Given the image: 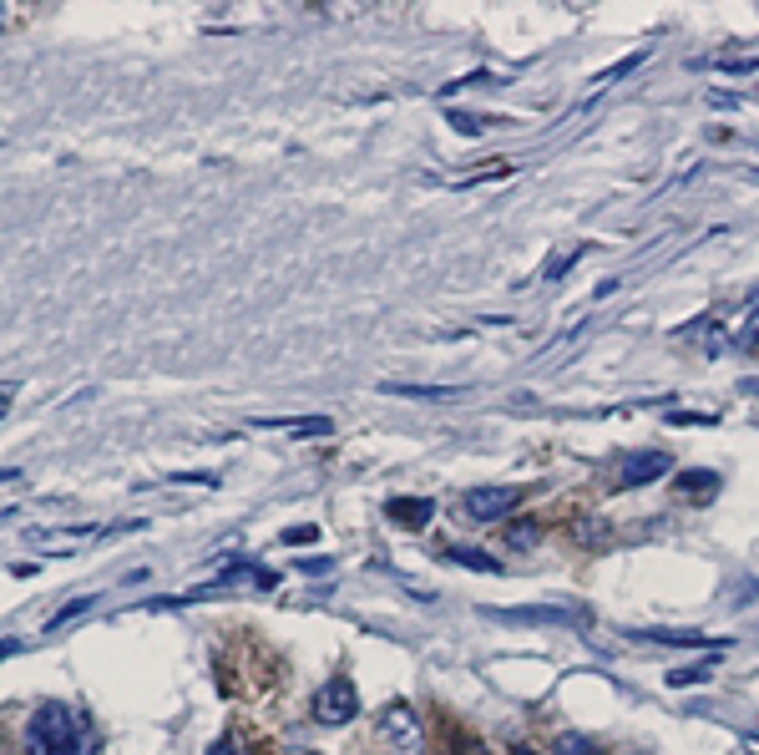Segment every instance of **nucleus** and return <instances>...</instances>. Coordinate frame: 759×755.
<instances>
[{
  "label": "nucleus",
  "mask_w": 759,
  "mask_h": 755,
  "mask_svg": "<svg viewBox=\"0 0 759 755\" xmlns=\"http://www.w3.org/2000/svg\"><path fill=\"white\" fill-rule=\"evenodd\" d=\"M385 512H390L395 522H406V528H425L431 512H436V503H431V497H390Z\"/></svg>",
  "instance_id": "9"
},
{
  "label": "nucleus",
  "mask_w": 759,
  "mask_h": 755,
  "mask_svg": "<svg viewBox=\"0 0 759 755\" xmlns=\"http://www.w3.org/2000/svg\"><path fill=\"white\" fill-rule=\"evenodd\" d=\"M208 755H244V745H238L234 735H223V741L213 745V751H208Z\"/></svg>",
  "instance_id": "22"
},
{
  "label": "nucleus",
  "mask_w": 759,
  "mask_h": 755,
  "mask_svg": "<svg viewBox=\"0 0 759 755\" xmlns=\"http://www.w3.org/2000/svg\"><path fill=\"white\" fill-rule=\"evenodd\" d=\"M385 396H415V400H446L461 396V385H406V381H380Z\"/></svg>",
  "instance_id": "10"
},
{
  "label": "nucleus",
  "mask_w": 759,
  "mask_h": 755,
  "mask_svg": "<svg viewBox=\"0 0 759 755\" xmlns=\"http://www.w3.org/2000/svg\"><path fill=\"white\" fill-rule=\"evenodd\" d=\"M11 396H15V385H0V416H5V406H11Z\"/></svg>",
  "instance_id": "24"
},
{
  "label": "nucleus",
  "mask_w": 759,
  "mask_h": 755,
  "mask_svg": "<svg viewBox=\"0 0 759 755\" xmlns=\"http://www.w3.org/2000/svg\"><path fill=\"white\" fill-rule=\"evenodd\" d=\"M557 755H598V745L587 741V735H577V730H568V735L557 741Z\"/></svg>",
  "instance_id": "16"
},
{
  "label": "nucleus",
  "mask_w": 759,
  "mask_h": 755,
  "mask_svg": "<svg viewBox=\"0 0 759 755\" xmlns=\"http://www.w3.org/2000/svg\"><path fill=\"white\" fill-rule=\"evenodd\" d=\"M354 710H360V695H354L350 680H329L324 690H314V720L320 726H350Z\"/></svg>",
  "instance_id": "3"
},
{
  "label": "nucleus",
  "mask_w": 759,
  "mask_h": 755,
  "mask_svg": "<svg viewBox=\"0 0 759 755\" xmlns=\"http://www.w3.org/2000/svg\"><path fill=\"white\" fill-rule=\"evenodd\" d=\"M380 741H385L390 755H421L425 735H421V720H415V710H410L406 700H395V705L380 710Z\"/></svg>",
  "instance_id": "2"
},
{
  "label": "nucleus",
  "mask_w": 759,
  "mask_h": 755,
  "mask_svg": "<svg viewBox=\"0 0 759 755\" xmlns=\"http://www.w3.org/2000/svg\"><path fill=\"white\" fill-rule=\"evenodd\" d=\"M739 391H745V396H759V375H745V381H739Z\"/></svg>",
  "instance_id": "23"
},
{
  "label": "nucleus",
  "mask_w": 759,
  "mask_h": 755,
  "mask_svg": "<svg viewBox=\"0 0 759 755\" xmlns=\"http://www.w3.org/2000/svg\"><path fill=\"white\" fill-rule=\"evenodd\" d=\"M451 127H456L461 137H482L486 117H471V112H451Z\"/></svg>",
  "instance_id": "17"
},
{
  "label": "nucleus",
  "mask_w": 759,
  "mask_h": 755,
  "mask_svg": "<svg viewBox=\"0 0 759 755\" xmlns=\"http://www.w3.org/2000/svg\"><path fill=\"white\" fill-rule=\"evenodd\" d=\"M507 543H511V548H537V543H542L537 522H517V528H507Z\"/></svg>",
  "instance_id": "15"
},
{
  "label": "nucleus",
  "mask_w": 759,
  "mask_h": 755,
  "mask_svg": "<svg viewBox=\"0 0 759 755\" xmlns=\"http://www.w3.org/2000/svg\"><path fill=\"white\" fill-rule=\"evenodd\" d=\"M87 608H91V598H72V604H66V608H61V614H57V619H51V629H61V623H66V619H82Z\"/></svg>",
  "instance_id": "19"
},
{
  "label": "nucleus",
  "mask_w": 759,
  "mask_h": 755,
  "mask_svg": "<svg viewBox=\"0 0 759 755\" xmlns=\"http://www.w3.org/2000/svg\"><path fill=\"white\" fill-rule=\"evenodd\" d=\"M739 345H745V350H749V345H759V310L745 320V330H739Z\"/></svg>",
  "instance_id": "20"
},
{
  "label": "nucleus",
  "mask_w": 759,
  "mask_h": 755,
  "mask_svg": "<svg viewBox=\"0 0 759 755\" xmlns=\"http://www.w3.org/2000/svg\"><path fill=\"white\" fill-rule=\"evenodd\" d=\"M15 476H21V472H15V467H5V472H0V482H15Z\"/></svg>",
  "instance_id": "26"
},
{
  "label": "nucleus",
  "mask_w": 759,
  "mask_h": 755,
  "mask_svg": "<svg viewBox=\"0 0 759 755\" xmlns=\"http://www.w3.org/2000/svg\"><path fill=\"white\" fill-rule=\"evenodd\" d=\"M486 614L501 623H587L583 614H568V608H486Z\"/></svg>",
  "instance_id": "7"
},
{
  "label": "nucleus",
  "mask_w": 759,
  "mask_h": 755,
  "mask_svg": "<svg viewBox=\"0 0 759 755\" xmlns=\"http://www.w3.org/2000/svg\"><path fill=\"white\" fill-rule=\"evenodd\" d=\"M26 751L30 755H97V735L72 705L46 700L26 720Z\"/></svg>",
  "instance_id": "1"
},
{
  "label": "nucleus",
  "mask_w": 759,
  "mask_h": 755,
  "mask_svg": "<svg viewBox=\"0 0 759 755\" xmlns=\"http://www.w3.org/2000/svg\"><path fill=\"white\" fill-rule=\"evenodd\" d=\"M517 755H537V751H532V745H517Z\"/></svg>",
  "instance_id": "27"
},
{
  "label": "nucleus",
  "mask_w": 759,
  "mask_h": 755,
  "mask_svg": "<svg viewBox=\"0 0 759 755\" xmlns=\"http://www.w3.org/2000/svg\"><path fill=\"white\" fill-rule=\"evenodd\" d=\"M643 61H648V51H633V57H623V61H618V66H608V72H598V76H593V82H598V91H602V87H613L618 76H629V72H638Z\"/></svg>",
  "instance_id": "13"
},
{
  "label": "nucleus",
  "mask_w": 759,
  "mask_h": 755,
  "mask_svg": "<svg viewBox=\"0 0 759 755\" xmlns=\"http://www.w3.org/2000/svg\"><path fill=\"white\" fill-rule=\"evenodd\" d=\"M629 639H643V644H709V649H730V639H704L694 629H623Z\"/></svg>",
  "instance_id": "8"
},
{
  "label": "nucleus",
  "mask_w": 759,
  "mask_h": 755,
  "mask_svg": "<svg viewBox=\"0 0 759 755\" xmlns=\"http://www.w3.org/2000/svg\"><path fill=\"white\" fill-rule=\"evenodd\" d=\"M583 253H587V244H572L568 253H552V259H547V269H542V280H552V284H557L572 264H577V259H583Z\"/></svg>",
  "instance_id": "12"
},
{
  "label": "nucleus",
  "mask_w": 759,
  "mask_h": 755,
  "mask_svg": "<svg viewBox=\"0 0 759 755\" xmlns=\"http://www.w3.org/2000/svg\"><path fill=\"white\" fill-rule=\"evenodd\" d=\"M314 537H320V528H289L284 543H314Z\"/></svg>",
  "instance_id": "21"
},
{
  "label": "nucleus",
  "mask_w": 759,
  "mask_h": 755,
  "mask_svg": "<svg viewBox=\"0 0 759 755\" xmlns=\"http://www.w3.org/2000/svg\"><path fill=\"white\" fill-rule=\"evenodd\" d=\"M446 558L461 568H471V573H507V568L492 558V553H476V548H446Z\"/></svg>",
  "instance_id": "11"
},
{
  "label": "nucleus",
  "mask_w": 759,
  "mask_h": 755,
  "mask_svg": "<svg viewBox=\"0 0 759 755\" xmlns=\"http://www.w3.org/2000/svg\"><path fill=\"white\" fill-rule=\"evenodd\" d=\"M259 431H294V436H329L335 421L329 416H253Z\"/></svg>",
  "instance_id": "5"
},
{
  "label": "nucleus",
  "mask_w": 759,
  "mask_h": 755,
  "mask_svg": "<svg viewBox=\"0 0 759 755\" xmlns=\"http://www.w3.org/2000/svg\"><path fill=\"white\" fill-rule=\"evenodd\" d=\"M679 487L704 492V487H719V476H714V472H684V476H679Z\"/></svg>",
  "instance_id": "18"
},
{
  "label": "nucleus",
  "mask_w": 759,
  "mask_h": 755,
  "mask_svg": "<svg viewBox=\"0 0 759 755\" xmlns=\"http://www.w3.org/2000/svg\"><path fill=\"white\" fill-rule=\"evenodd\" d=\"M714 659H719V654H709V659H704V665L673 669V674H669V684H673V690H684V684H699V680H709V669H714Z\"/></svg>",
  "instance_id": "14"
},
{
  "label": "nucleus",
  "mask_w": 759,
  "mask_h": 755,
  "mask_svg": "<svg viewBox=\"0 0 759 755\" xmlns=\"http://www.w3.org/2000/svg\"><path fill=\"white\" fill-rule=\"evenodd\" d=\"M517 503H522V487H476V492H466V512H471L476 522L507 518Z\"/></svg>",
  "instance_id": "4"
},
{
  "label": "nucleus",
  "mask_w": 759,
  "mask_h": 755,
  "mask_svg": "<svg viewBox=\"0 0 759 755\" xmlns=\"http://www.w3.org/2000/svg\"><path fill=\"white\" fill-rule=\"evenodd\" d=\"M673 461L663 457V451H643V457H629V467H623V476H618V487H648V482H658V476L669 472Z\"/></svg>",
  "instance_id": "6"
},
{
  "label": "nucleus",
  "mask_w": 759,
  "mask_h": 755,
  "mask_svg": "<svg viewBox=\"0 0 759 755\" xmlns=\"http://www.w3.org/2000/svg\"><path fill=\"white\" fill-rule=\"evenodd\" d=\"M15 649H21L15 639H0V659H5V654H15Z\"/></svg>",
  "instance_id": "25"
}]
</instances>
